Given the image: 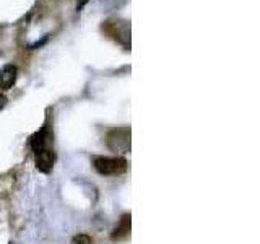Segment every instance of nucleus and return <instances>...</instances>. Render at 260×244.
I'll use <instances>...</instances> for the list:
<instances>
[{
  "mask_svg": "<svg viewBox=\"0 0 260 244\" xmlns=\"http://www.w3.org/2000/svg\"><path fill=\"white\" fill-rule=\"evenodd\" d=\"M7 106V96H4V95H0V111H2L4 108Z\"/></svg>",
  "mask_w": 260,
  "mask_h": 244,
  "instance_id": "obj_9",
  "label": "nucleus"
},
{
  "mask_svg": "<svg viewBox=\"0 0 260 244\" xmlns=\"http://www.w3.org/2000/svg\"><path fill=\"white\" fill-rule=\"evenodd\" d=\"M94 169L100 174L104 176H116L122 174L127 169V161L124 158H104V157H98L93 160Z\"/></svg>",
  "mask_w": 260,
  "mask_h": 244,
  "instance_id": "obj_2",
  "label": "nucleus"
},
{
  "mask_svg": "<svg viewBox=\"0 0 260 244\" xmlns=\"http://www.w3.org/2000/svg\"><path fill=\"white\" fill-rule=\"evenodd\" d=\"M36 155V168L41 171V173H49L52 169L54 165V160H55V155L51 148H46V150H41Z\"/></svg>",
  "mask_w": 260,
  "mask_h": 244,
  "instance_id": "obj_5",
  "label": "nucleus"
},
{
  "mask_svg": "<svg viewBox=\"0 0 260 244\" xmlns=\"http://www.w3.org/2000/svg\"><path fill=\"white\" fill-rule=\"evenodd\" d=\"M51 142H52V134H51V130H49V127L44 126L39 132H36L31 137V148L35 153H38L41 150L49 148V143Z\"/></svg>",
  "mask_w": 260,
  "mask_h": 244,
  "instance_id": "obj_4",
  "label": "nucleus"
},
{
  "mask_svg": "<svg viewBox=\"0 0 260 244\" xmlns=\"http://www.w3.org/2000/svg\"><path fill=\"white\" fill-rule=\"evenodd\" d=\"M128 231H130V217L128 215H124V217H122V220H120L119 226L112 233V239H122V238H125V236L128 234Z\"/></svg>",
  "mask_w": 260,
  "mask_h": 244,
  "instance_id": "obj_7",
  "label": "nucleus"
},
{
  "mask_svg": "<svg viewBox=\"0 0 260 244\" xmlns=\"http://www.w3.org/2000/svg\"><path fill=\"white\" fill-rule=\"evenodd\" d=\"M88 2V0H80V2H78V5H77V10L80 12L81 10V8H83L85 7V4Z\"/></svg>",
  "mask_w": 260,
  "mask_h": 244,
  "instance_id": "obj_10",
  "label": "nucleus"
},
{
  "mask_svg": "<svg viewBox=\"0 0 260 244\" xmlns=\"http://www.w3.org/2000/svg\"><path fill=\"white\" fill-rule=\"evenodd\" d=\"M16 73H18V70H16L13 64L4 65V67L0 69V88L10 89L16 81Z\"/></svg>",
  "mask_w": 260,
  "mask_h": 244,
  "instance_id": "obj_6",
  "label": "nucleus"
},
{
  "mask_svg": "<svg viewBox=\"0 0 260 244\" xmlns=\"http://www.w3.org/2000/svg\"><path fill=\"white\" fill-rule=\"evenodd\" d=\"M103 29L124 47H130V24L125 20H109L104 23Z\"/></svg>",
  "mask_w": 260,
  "mask_h": 244,
  "instance_id": "obj_1",
  "label": "nucleus"
},
{
  "mask_svg": "<svg viewBox=\"0 0 260 244\" xmlns=\"http://www.w3.org/2000/svg\"><path fill=\"white\" fill-rule=\"evenodd\" d=\"M73 244H91V238L88 234H77L73 238Z\"/></svg>",
  "mask_w": 260,
  "mask_h": 244,
  "instance_id": "obj_8",
  "label": "nucleus"
},
{
  "mask_svg": "<svg viewBox=\"0 0 260 244\" xmlns=\"http://www.w3.org/2000/svg\"><path fill=\"white\" fill-rule=\"evenodd\" d=\"M106 143L116 153H125L130 150V130L128 129H114L106 137Z\"/></svg>",
  "mask_w": 260,
  "mask_h": 244,
  "instance_id": "obj_3",
  "label": "nucleus"
}]
</instances>
